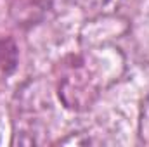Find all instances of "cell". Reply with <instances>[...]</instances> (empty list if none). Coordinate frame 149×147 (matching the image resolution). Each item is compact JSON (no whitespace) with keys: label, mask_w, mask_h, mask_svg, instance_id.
Here are the masks:
<instances>
[{"label":"cell","mask_w":149,"mask_h":147,"mask_svg":"<svg viewBox=\"0 0 149 147\" xmlns=\"http://www.w3.org/2000/svg\"><path fill=\"white\" fill-rule=\"evenodd\" d=\"M17 66V45L10 38H0V71L12 73Z\"/></svg>","instance_id":"7a4b0ae2"},{"label":"cell","mask_w":149,"mask_h":147,"mask_svg":"<svg viewBox=\"0 0 149 147\" xmlns=\"http://www.w3.org/2000/svg\"><path fill=\"white\" fill-rule=\"evenodd\" d=\"M97 95V88L88 71L81 64H71L68 73L59 81V97L70 109L87 107L94 97Z\"/></svg>","instance_id":"6da1fadb"}]
</instances>
